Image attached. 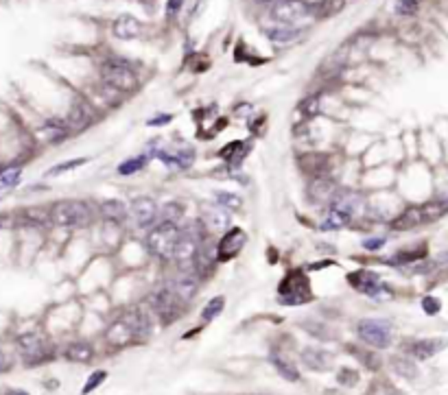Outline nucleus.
Instances as JSON below:
<instances>
[{
    "label": "nucleus",
    "instance_id": "nucleus-1",
    "mask_svg": "<svg viewBox=\"0 0 448 395\" xmlns=\"http://www.w3.org/2000/svg\"><path fill=\"white\" fill-rule=\"evenodd\" d=\"M53 227L62 230H77L86 227L94 219V210L86 199H57L49 206Z\"/></svg>",
    "mask_w": 448,
    "mask_h": 395
},
{
    "label": "nucleus",
    "instance_id": "nucleus-2",
    "mask_svg": "<svg viewBox=\"0 0 448 395\" xmlns=\"http://www.w3.org/2000/svg\"><path fill=\"white\" fill-rule=\"evenodd\" d=\"M182 241V227L178 221H160L151 227L145 236V245L149 249V254L153 258H158L162 262H171L175 249H178Z\"/></svg>",
    "mask_w": 448,
    "mask_h": 395
},
{
    "label": "nucleus",
    "instance_id": "nucleus-3",
    "mask_svg": "<svg viewBox=\"0 0 448 395\" xmlns=\"http://www.w3.org/2000/svg\"><path fill=\"white\" fill-rule=\"evenodd\" d=\"M101 81L121 90L123 94H132L138 88L140 77L132 62L123 57H108L101 62Z\"/></svg>",
    "mask_w": 448,
    "mask_h": 395
},
{
    "label": "nucleus",
    "instance_id": "nucleus-4",
    "mask_svg": "<svg viewBox=\"0 0 448 395\" xmlns=\"http://www.w3.org/2000/svg\"><path fill=\"white\" fill-rule=\"evenodd\" d=\"M311 18H315V5L306 3V0H276L269 7V20L274 25L302 27Z\"/></svg>",
    "mask_w": 448,
    "mask_h": 395
},
{
    "label": "nucleus",
    "instance_id": "nucleus-5",
    "mask_svg": "<svg viewBox=\"0 0 448 395\" xmlns=\"http://www.w3.org/2000/svg\"><path fill=\"white\" fill-rule=\"evenodd\" d=\"M184 299L175 293L169 284H162L158 286L156 291L149 295V306L153 310V315H156L164 326H169V323L178 321L184 313Z\"/></svg>",
    "mask_w": 448,
    "mask_h": 395
},
{
    "label": "nucleus",
    "instance_id": "nucleus-6",
    "mask_svg": "<svg viewBox=\"0 0 448 395\" xmlns=\"http://www.w3.org/2000/svg\"><path fill=\"white\" fill-rule=\"evenodd\" d=\"M278 299L285 306H302L306 302H311V286L306 275L302 271H291L280 284Z\"/></svg>",
    "mask_w": 448,
    "mask_h": 395
},
{
    "label": "nucleus",
    "instance_id": "nucleus-7",
    "mask_svg": "<svg viewBox=\"0 0 448 395\" xmlns=\"http://www.w3.org/2000/svg\"><path fill=\"white\" fill-rule=\"evenodd\" d=\"M16 345H18V352L22 356V361H25V365H29V367L40 365V363L49 361V358L53 356L49 341H46L38 332L20 334V337L16 339Z\"/></svg>",
    "mask_w": 448,
    "mask_h": 395
},
{
    "label": "nucleus",
    "instance_id": "nucleus-8",
    "mask_svg": "<svg viewBox=\"0 0 448 395\" xmlns=\"http://www.w3.org/2000/svg\"><path fill=\"white\" fill-rule=\"evenodd\" d=\"M348 282H350L352 289H357L359 293L374 297V299H389L394 295L392 289H389L385 282H381V275L370 271V269H359L355 273H350Z\"/></svg>",
    "mask_w": 448,
    "mask_h": 395
},
{
    "label": "nucleus",
    "instance_id": "nucleus-9",
    "mask_svg": "<svg viewBox=\"0 0 448 395\" xmlns=\"http://www.w3.org/2000/svg\"><path fill=\"white\" fill-rule=\"evenodd\" d=\"M357 334L363 343L385 350L392 343V326L383 319H361L357 326Z\"/></svg>",
    "mask_w": 448,
    "mask_h": 395
},
{
    "label": "nucleus",
    "instance_id": "nucleus-10",
    "mask_svg": "<svg viewBox=\"0 0 448 395\" xmlns=\"http://www.w3.org/2000/svg\"><path fill=\"white\" fill-rule=\"evenodd\" d=\"M129 217L134 219L136 227H140V230H151L160 219V206L151 197H136L129 203Z\"/></svg>",
    "mask_w": 448,
    "mask_h": 395
},
{
    "label": "nucleus",
    "instance_id": "nucleus-11",
    "mask_svg": "<svg viewBox=\"0 0 448 395\" xmlns=\"http://www.w3.org/2000/svg\"><path fill=\"white\" fill-rule=\"evenodd\" d=\"M247 243V234L243 227H230L226 234H221L217 243V260L219 262H230L237 258Z\"/></svg>",
    "mask_w": 448,
    "mask_h": 395
},
{
    "label": "nucleus",
    "instance_id": "nucleus-12",
    "mask_svg": "<svg viewBox=\"0 0 448 395\" xmlns=\"http://www.w3.org/2000/svg\"><path fill=\"white\" fill-rule=\"evenodd\" d=\"M16 227H25V230L44 232L53 227L51 212L44 206H27L16 214Z\"/></svg>",
    "mask_w": 448,
    "mask_h": 395
},
{
    "label": "nucleus",
    "instance_id": "nucleus-13",
    "mask_svg": "<svg viewBox=\"0 0 448 395\" xmlns=\"http://www.w3.org/2000/svg\"><path fill=\"white\" fill-rule=\"evenodd\" d=\"M199 221H202L204 230L208 234H226L232 227V214H230L228 208H223V206H219V203H215V206H206L202 210V217H199Z\"/></svg>",
    "mask_w": 448,
    "mask_h": 395
},
{
    "label": "nucleus",
    "instance_id": "nucleus-14",
    "mask_svg": "<svg viewBox=\"0 0 448 395\" xmlns=\"http://www.w3.org/2000/svg\"><path fill=\"white\" fill-rule=\"evenodd\" d=\"M73 134H75L73 127L68 125L66 118H60V116L46 118V121L40 125V138L46 142V145H53V147L62 145V142H66Z\"/></svg>",
    "mask_w": 448,
    "mask_h": 395
},
{
    "label": "nucleus",
    "instance_id": "nucleus-15",
    "mask_svg": "<svg viewBox=\"0 0 448 395\" xmlns=\"http://www.w3.org/2000/svg\"><path fill=\"white\" fill-rule=\"evenodd\" d=\"M337 184L335 179H330L326 175H320V177H311L309 186H306V197H309L311 203H317V206H322V203H330L333 197L337 195Z\"/></svg>",
    "mask_w": 448,
    "mask_h": 395
},
{
    "label": "nucleus",
    "instance_id": "nucleus-16",
    "mask_svg": "<svg viewBox=\"0 0 448 395\" xmlns=\"http://www.w3.org/2000/svg\"><path fill=\"white\" fill-rule=\"evenodd\" d=\"M199 282L202 280H199V275L193 269H180V273L169 282V286L184 299V302H191L199 291Z\"/></svg>",
    "mask_w": 448,
    "mask_h": 395
},
{
    "label": "nucleus",
    "instance_id": "nucleus-17",
    "mask_svg": "<svg viewBox=\"0 0 448 395\" xmlns=\"http://www.w3.org/2000/svg\"><path fill=\"white\" fill-rule=\"evenodd\" d=\"M420 225H427V217H424V210L422 206H409L403 214L389 223V230L392 232H409V230H416Z\"/></svg>",
    "mask_w": 448,
    "mask_h": 395
},
{
    "label": "nucleus",
    "instance_id": "nucleus-18",
    "mask_svg": "<svg viewBox=\"0 0 448 395\" xmlns=\"http://www.w3.org/2000/svg\"><path fill=\"white\" fill-rule=\"evenodd\" d=\"M446 345H448L446 339H420L407 345V354L411 358H418V361H429L435 354H440Z\"/></svg>",
    "mask_w": 448,
    "mask_h": 395
},
{
    "label": "nucleus",
    "instance_id": "nucleus-19",
    "mask_svg": "<svg viewBox=\"0 0 448 395\" xmlns=\"http://www.w3.org/2000/svg\"><path fill=\"white\" fill-rule=\"evenodd\" d=\"M112 33L116 40H123V42L136 40L143 33V22L129 14H123L112 22Z\"/></svg>",
    "mask_w": 448,
    "mask_h": 395
},
{
    "label": "nucleus",
    "instance_id": "nucleus-20",
    "mask_svg": "<svg viewBox=\"0 0 448 395\" xmlns=\"http://www.w3.org/2000/svg\"><path fill=\"white\" fill-rule=\"evenodd\" d=\"M265 38L271 44H278V46H285V44H293L298 42L302 35H304V27H287V25H271L263 29Z\"/></svg>",
    "mask_w": 448,
    "mask_h": 395
},
{
    "label": "nucleus",
    "instance_id": "nucleus-21",
    "mask_svg": "<svg viewBox=\"0 0 448 395\" xmlns=\"http://www.w3.org/2000/svg\"><path fill=\"white\" fill-rule=\"evenodd\" d=\"M66 121H68V125L73 127V131L77 134V131L90 129L94 125V112H92V107L86 101H79V103H75L68 110Z\"/></svg>",
    "mask_w": 448,
    "mask_h": 395
},
{
    "label": "nucleus",
    "instance_id": "nucleus-22",
    "mask_svg": "<svg viewBox=\"0 0 448 395\" xmlns=\"http://www.w3.org/2000/svg\"><path fill=\"white\" fill-rule=\"evenodd\" d=\"M99 214L108 223L123 225L129 219V206L121 199H105V201H101V206H99Z\"/></svg>",
    "mask_w": 448,
    "mask_h": 395
},
{
    "label": "nucleus",
    "instance_id": "nucleus-23",
    "mask_svg": "<svg viewBox=\"0 0 448 395\" xmlns=\"http://www.w3.org/2000/svg\"><path fill=\"white\" fill-rule=\"evenodd\" d=\"M357 214L350 212L346 208H339V206H330L328 212L324 214V219L320 223L322 232H330V230H341V227H348L352 223Z\"/></svg>",
    "mask_w": 448,
    "mask_h": 395
},
{
    "label": "nucleus",
    "instance_id": "nucleus-24",
    "mask_svg": "<svg viewBox=\"0 0 448 395\" xmlns=\"http://www.w3.org/2000/svg\"><path fill=\"white\" fill-rule=\"evenodd\" d=\"M123 319L127 321V326L134 330V334H136V339H138V341L147 339L149 334H151V319H149V315L145 313L143 308H132V310H127V313L123 315Z\"/></svg>",
    "mask_w": 448,
    "mask_h": 395
},
{
    "label": "nucleus",
    "instance_id": "nucleus-25",
    "mask_svg": "<svg viewBox=\"0 0 448 395\" xmlns=\"http://www.w3.org/2000/svg\"><path fill=\"white\" fill-rule=\"evenodd\" d=\"M105 339H108V343L110 345H114V347H125V345H129V343H136L138 339H136V334H134V330L127 326V321L121 317L119 321H114L112 326L108 328V334H105Z\"/></svg>",
    "mask_w": 448,
    "mask_h": 395
},
{
    "label": "nucleus",
    "instance_id": "nucleus-26",
    "mask_svg": "<svg viewBox=\"0 0 448 395\" xmlns=\"http://www.w3.org/2000/svg\"><path fill=\"white\" fill-rule=\"evenodd\" d=\"M22 171L25 164L22 162H7L0 164V193H9L22 182Z\"/></svg>",
    "mask_w": 448,
    "mask_h": 395
},
{
    "label": "nucleus",
    "instance_id": "nucleus-27",
    "mask_svg": "<svg viewBox=\"0 0 448 395\" xmlns=\"http://www.w3.org/2000/svg\"><path fill=\"white\" fill-rule=\"evenodd\" d=\"M158 160L167 166V169H173V171H182V169H188V166L193 164V158L195 153L191 149H182L178 153H169V151H158Z\"/></svg>",
    "mask_w": 448,
    "mask_h": 395
},
{
    "label": "nucleus",
    "instance_id": "nucleus-28",
    "mask_svg": "<svg viewBox=\"0 0 448 395\" xmlns=\"http://www.w3.org/2000/svg\"><path fill=\"white\" fill-rule=\"evenodd\" d=\"M250 151H252V142L250 140H245V142L237 140V142H230L228 147H223L219 151V158H223L230 166H239L247 158V153H250Z\"/></svg>",
    "mask_w": 448,
    "mask_h": 395
},
{
    "label": "nucleus",
    "instance_id": "nucleus-29",
    "mask_svg": "<svg viewBox=\"0 0 448 395\" xmlns=\"http://www.w3.org/2000/svg\"><path fill=\"white\" fill-rule=\"evenodd\" d=\"M302 363L315 371H328L330 365H333V356L324 350H313V347H309V350L302 352Z\"/></svg>",
    "mask_w": 448,
    "mask_h": 395
},
{
    "label": "nucleus",
    "instance_id": "nucleus-30",
    "mask_svg": "<svg viewBox=\"0 0 448 395\" xmlns=\"http://www.w3.org/2000/svg\"><path fill=\"white\" fill-rule=\"evenodd\" d=\"M64 356L68 361L73 363H90L94 358V350L90 343H84V341H77V343H70L66 350H64Z\"/></svg>",
    "mask_w": 448,
    "mask_h": 395
},
{
    "label": "nucleus",
    "instance_id": "nucleus-31",
    "mask_svg": "<svg viewBox=\"0 0 448 395\" xmlns=\"http://www.w3.org/2000/svg\"><path fill=\"white\" fill-rule=\"evenodd\" d=\"M346 5L348 0H320V3H315V18L317 20L335 18L346 9Z\"/></svg>",
    "mask_w": 448,
    "mask_h": 395
},
{
    "label": "nucleus",
    "instance_id": "nucleus-32",
    "mask_svg": "<svg viewBox=\"0 0 448 395\" xmlns=\"http://www.w3.org/2000/svg\"><path fill=\"white\" fill-rule=\"evenodd\" d=\"M147 164H149L147 155H138V158H129V160L121 162L116 171H119V175H123V177H129V175H136L140 171H145Z\"/></svg>",
    "mask_w": 448,
    "mask_h": 395
},
{
    "label": "nucleus",
    "instance_id": "nucleus-33",
    "mask_svg": "<svg viewBox=\"0 0 448 395\" xmlns=\"http://www.w3.org/2000/svg\"><path fill=\"white\" fill-rule=\"evenodd\" d=\"M422 0H396L394 3V14L398 18H414L420 14Z\"/></svg>",
    "mask_w": 448,
    "mask_h": 395
},
{
    "label": "nucleus",
    "instance_id": "nucleus-34",
    "mask_svg": "<svg viewBox=\"0 0 448 395\" xmlns=\"http://www.w3.org/2000/svg\"><path fill=\"white\" fill-rule=\"evenodd\" d=\"M88 162H90V158H75V160H68V162H62V164H55L44 173V177H57V175L70 173L75 169H81V166H86Z\"/></svg>",
    "mask_w": 448,
    "mask_h": 395
},
{
    "label": "nucleus",
    "instance_id": "nucleus-35",
    "mask_svg": "<svg viewBox=\"0 0 448 395\" xmlns=\"http://www.w3.org/2000/svg\"><path fill=\"white\" fill-rule=\"evenodd\" d=\"M271 365L276 367V371H278V374L285 378V380H291V382H298V380H300V371L293 367L291 363H287L285 358H280V356L274 354V356H271Z\"/></svg>",
    "mask_w": 448,
    "mask_h": 395
},
{
    "label": "nucleus",
    "instance_id": "nucleus-36",
    "mask_svg": "<svg viewBox=\"0 0 448 395\" xmlns=\"http://www.w3.org/2000/svg\"><path fill=\"white\" fill-rule=\"evenodd\" d=\"M392 367H394L396 374L405 376V378H416V376H418L416 363L409 361V358H405V356H394V358H392Z\"/></svg>",
    "mask_w": 448,
    "mask_h": 395
},
{
    "label": "nucleus",
    "instance_id": "nucleus-37",
    "mask_svg": "<svg viewBox=\"0 0 448 395\" xmlns=\"http://www.w3.org/2000/svg\"><path fill=\"white\" fill-rule=\"evenodd\" d=\"M223 306H226V297H215V299H210V302L204 306L202 310V319L204 321H212V319H217L221 313H223Z\"/></svg>",
    "mask_w": 448,
    "mask_h": 395
},
{
    "label": "nucleus",
    "instance_id": "nucleus-38",
    "mask_svg": "<svg viewBox=\"0 0 448 395\" xmlns=\"http://www.w3.org/2000/svg\"><path fill=\"white\" fill-rule=\"evenodd\" d=\"M215 195H217V203H219V206L228 208L230 212H232V210H241V206H243L241 197H237L234 193H226V190H219V193H215Z\"/></svg>",
    "mask_w": 448,
    "mask_h": 395
},
{
    "label": "nucleus",
    "instance_id": "nucleus-39",
    "mask_svg": "<svg viewBox=\"0 0 448 395\" xmlns=\"http://www.w3.org/2000/svg\"><path fill=\"white\" fill-rule=\"evenodd\" d=\"M182 214H184V206L178 201H169L167 206L160 208V219L164 221H178L182 219Z\"/></svg>",
    "mask_w": 448,
    "mask_h": 395
},
{
    "label": "nucleus",
    "instance_id": "nucleus-40",
    "mask_svg": "<svg viewBox=\"0 0 448 395\" xmlns=\"http://www.w3.org/2000/svg\"><path fill=\"white\" fill-rule=\"evenodd\" d=\"M298 110H300V114L306 116V118L317 116V114H320V97H317V94H315V97H306V99L300 103Z\"/></svg>",
    "mask_w": 448,
    "mask_h": 395
},
{
    "label": "nucleus",
    "instance_id": "nucleus-41",
    "mask_svg": "<svg viewBox=\"0 0 448 395\" xmlns=\"http://www.w3.org/2000/svg\"><path fill=\"white\" fill-rule=\"evenodd\" d=\"M108 378V371H94V374L88 378V382L84 385V389H81V395H88V393H92L94 389H97L99 385H103V380Z\"/></svg>",
    "mask_w": 448,
    "mask_h": 395
},
{
    "label": "nucleus",
    "instance_id": "nucleus-42",
    "mask_svg": "<svg viewBox=\"0 0 448 395\" xmlns=\"http://www.w3.org/2000/svg\"><path fill=\"white\" fill-rule=\"evenodd\" d=\"M422 310H424V313H427V315H431V317H433V315H438L440 310H442V302H440L438 297L427 295V297L422 299Z\"/></svg>",
    "mask_w": 448,
    "mask_h": 395
},
{
    "label": "nucleus",
    "instance_id": "nucleus-43",
    "mask_svg": "<svg viewBox=\"0 0 448 395\" xmlns=\"http://www.w3.org/2000/svg\"><path fill=\"white\" fill-rule=\"evenodd\" d=\"M350 352L355 354V356L359 358L361 363H365V365H368L370 369H376V367H379V358H376V356H374L372 352H365V354H363V352H359V350H357L355 345H350Z\"/></svg>",
    "mask_w": 448,
    "mask_h": 395
},
{
    "label": "nucleus",
    "instance_id": "nucleus-44",
    "mask_svg": "<svg viewBox=\"0 0 448 395\" xmlns=\"http://www.w3.org/2000/svg\"><path fill=\"white\" fill-rule=\"evenodd\" d=\"M357 380H359L357 371H352V369H341L339 371V382H341V385L352 387V385H357Z\"/></svg>",
    "mask_w": 448,
    "mask_h": 395
},
{
    "label": "nucleus",
    "instance_id": "nucleus-45",
    "mask_svg": "<svg viewBox=\"0 0 448 395\" xmlns=\"http://www.w3.org/2000/svg\"><path fill=\"white\" fill-rule=\"evenodd\" d=\"M387 243V238L385 236H376V238H365L363 241V249H368V251H379L383 249Z\"/></svg>",
    "mask_w": 448,
    "mask_h": 395
},
{
    "label": "nucleus",
    "instance_id": "nucleus-46",
    "mask_svg": "<svg viewBox=\"0 0 448 395\" xmlns=\"http://www.w3.org/2000/svg\"><path fill=\"white\" fill-rule=\"evenodd\" d=\"M184 3L186 0H167V18L171 20V18H175L182 11V7H184Z\"/></svg>",
    "mask_w": 448,
    "mask_h": 395
},
{
    "label": "nucleus",
    "instance_id": "nucleus-47",
    "mask_svg": "<svg viewBox=\"0 0 448 395\" xmlns=\"http://www.w3.org/2000/svg\"><path fill=\"white\" fill-rule=\"evenodd\" d=\"M11 227H16V214L0 212V232L11 230Z\"/></svg>",
    "mask_w": 448,
    "mask_h": 395
},
{
    "label": "nucleus",
    "instance_id": "nucleus-48",
    "mask_svg": "<svg viewBox=\"0 0 448 395\" xmlns=\"http://www.w3.org/2000/svg\"><path fill=\"white\" fill-rule=\"evenodd\" d=\"M304 328L309 330L311 334H315L317 339H326V334H322V332H326V328L320 326V323H304Z\"/></svg>",
    "mask_w": 448,
    "mask_h": 395
},
{
    "label": "nucleus",
    "instance_id": "nucleus-49",
    "mask_svg": "<svg viewBox=\"0 0 448 395\" xmlns=\"http://www.w3.org/2000/svg\"><path fill=\"white\" fill-rule=\"evenodd\" d=\"M171 121H173L171 114H162V116H158V118H151L149 127H162V125H169Z\"/></svg>",
    "mask_w": 448,
    "mask_h": 395
},
{
    "label": "nucleus",
    "instance_id": "nucleus-50",
    "mask_svg": "<svg viewBox=\"0 0 448 395\" xmlns=\"http://www.w3.org/2000/svg\"><path fill=\"white\" fill-rule=\"evenodd\" d=\"M7 369H9V358L3 350H0V374H5Z\"/></svg>",
    "mask_w": 448,
    "mask_h": 395
},
{
    "label": "nucleus",
    "instance_id": "nucleus-51",
    "mask_svg": "<svg viewBox=\"0 0 448 395\" xmlns=\"http://www.w3.org/2000/svg\"><path fill=\"white\" fill-rule=\"evenodd\" d=\"M5 395H29L27 391H20V389H9Z\"/></svg>",
    "mask_w": 448,
    "mask_h": 395
},
{
    "label": "nucleus",
    "instance_id": "nucleus-52",
    "mask_svg": "<svg viewBox=\"0 0 448 395\" xmlns=\"http://www.w3.org/2000/svg\"><path fill=\"white\" fill-rule=\"evenodd\" d=\"M254 3H256V5H263V7H267V5L271 7V5L276 3V0H254Z\"/></svg>",
    "mask_w": 448,
    "mask_h": 395
},
{
    "label": "nucleus",
    "instance_id": "nucleus-53",
    "mask_svg": "<svg viewBox=\"0 0 448 395\" xmlns=\"http://www.w3.org/2000/svg\"><path fill=\"white\" fill-rule=\"evenodd\" d=\"M0 195H3V193H0ZM0 199H3V197H0Z\"/></svg>",
    "mask_w": 448,
    "mask_h": 395
}]
</instances>
